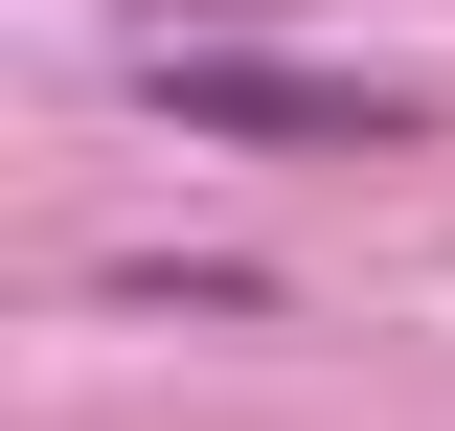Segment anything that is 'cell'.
I'll return each instance as SVG.
<instances>
[{
  "instance_id": "obj_1",
  "label": "cell",
  "mask_w": 455,
  "mask_h": 431,
  "mask_svg": "<svg viewBox=\"0 0 455 431\" xmlns=\"http://www.w3.org/2000/svg\"><path fill=\"white\" fill-rule=\"evenodd\" d=\"M114 68H137V114H160L182 160H410L433 137V91H387V68L341 91L274 23H160V46H114Z\"/></svg>"
},
{
  "instance_id": "obj_2",
  "label": "cell",
  "mask_w": 455,
  "mask_h": 431,
  "mask_svg": "<svg viewBox=\"0 0 455 431\" xmlns=\"http://www.w3.org/2000/svg\"><path fill=\"white\" fill-rule=\"evenodd\" d=\"M92 295H114V318H228V341H251V318H296L274 272H228V250H114Z\"/></svg>"
},
{
  "instance_id": "obj_3",
  "label": "cell",
  "mask_w": 455,
  "mask_h": 431,
  "mask_svg": "<svg viewBox=\"0 0 455 431\" xmlns=\"http://www.w3.org/2000/svg\"><path fill=\"white\" fill-rule=\"evenodd\" d=\"M114 46H160V23H296V0H92Z\"/></svg>"
}]
</instances>
